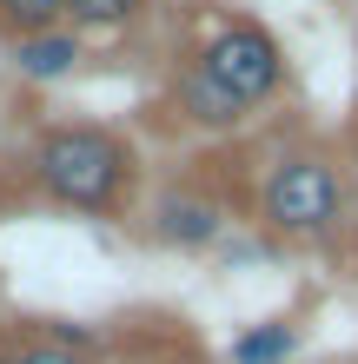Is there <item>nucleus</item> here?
Instances as JSON below:
<instances>
[{
	"mask_svg": "<svg viewBox=\"0 0 358 364\" xmlns=\"http://www.w3.org/2000/svg\"><path fill=\"white\" fill-rule=\"evenodd\" d=\"M33 179L87 219H120L133 199V153L107 126H47L33 139Z\"/></svg>",
	"mask_w": 358,
	"mask_h": 364,
	"instance_id": "1",
	"label": "nucleus"
},
{
	"mask_svg": "<svg viewBox=\"0 0 358 364\" xmlns=\"http://www.w3.org/2000/svg\"><path fill=\"white\" fill-rule=\"evenodd\" d=\"M345 219V179L339 166L319 153H292L272 166V179L259 192V225L279 239H332Z\"/></svg>",
	"mask_w": 358,
	"mask_h": 364,
	"instance_id": "2",
	"label": "nucleus"
},
{
	"mask_svg": "<svg viewBox=\"0 0 358 364\" xmlns=\"http://www.w3.org/2000/svg\"><path fill=\"white\" fill-rule=\"evenodd\" d=\"M193 60H199V67H206L226 93L246 106V113L285 93V47H279V33H272V27H259V20H246V14L219 20V27L206 33V47H199Z\"/></svg>",
	"mask_w": 358,
	"mask_h": 364,
	"instance_id": "3",
	"label": "nucleus"
},
{
	"mask_svg": "<svg viewBox=\"0 0 358 364\" xmlns=\"http://www.w3.org/2000/svg\"><path fill=\"white\" fill-rule=\"evenodd\" d=\"M173 113L186 126H199V133H233V126H246V106L226 93L199 60H186V67L173 73Z\"/></svg>",
	"mask_w": 358,
	"mask_h": 364,
	"instance_id": "4",
	"label": "nucleus"
},
{
	"mask_svg": "<svg viewBox=\"0 0 358 364\" xmlns=\"http://www.w3.org/2000/svg\"><path fill=\"white\" fill-rule=\"evenodd\" d=\"M153 239L173 252H206L219 239V205L199 199V192H166L153 205Z\"/></svg>",
	"mask_w": 358,
	"mask_h": 364,
	"instance_id": "5",
	"label": "nucleus"
},
{
	"mask_svg": "<svg viewBox=\"0 0 358 364\" xmlns=\"http://www.w3.org/2000/svg\"><path fill=\"white\" fill-rule=\"evenodd\" d=\"M80 60H87V40L73 27H53V33H33V40H14V67L27 80H67Z\"/></svg>",
	"mask_w": 358,
	"mask_h": 364,
	"instance_id": "6",
	"label": "nucleus"
},
{
	"mask_svg": "<svg viewBox=\"0 0 358 364\" xmlns=\"http://www.w3.org/2000/svg\"><path fill=\"white\" fill-rule=\"evenodd\" d=\"M67 27V0H0V33L7 40H33Z\"/></svg>",
	"mask_w": 358,
	"mask_h": 364,
	"instance_id": "7",
	"label": "nucleus"
},
{
	"mask_svg": "<svg viewBox=\"0 0 358 364\" xmlns=\"http://www.w3.org/2000/svg\"><path fill=\"white\" fill-rule=\"evenodd\" d=\"M146 14V0H67V27L73 33H120Z\"/></svg>",
	"mask_w": 358,
	"mask_h": 364,
	"instance_id": "8",
	"label": "nucleus"
},
{
	"mask_svg": "<svg viewBox=\"0 0 358 364\" xmlns=\"http://www.w3.org/2000/svg\"><path fill=\"white\" fill-rule=\"evenodd\" d=\"M292 351H299V338H292V325H279V318L233 338V364H285Z\"/></svg>",
	"mask_w": 358,
	"mask_h": 364,
	"instance_id": "9",
	"label": "nucleus"
},
{
	"mask_svg": "<svg viewBox=\"0 0 358 364\" xmlns=\"http://www.w3.org/2000/svg\"><path fill=\"white\" fill-rule=\"evenodd\" d=\"M14 358H20V364H93L87 351H67V345H53V338H27Z\"/></svg>",
	"mask_w": 358,
	"mask_h": 364,
	"instance_id": "10",
	"label": "nucleus"
},
{
	"mask_svg": "<svg viewBox=\"0 0 358 364\" xmlns=\"http://www.w3.org/2000/svg\"><path fill=\"white\" fill-rule=\"evenodd\" d=\"M0 364H20V358H14V351H7V345H0Z\"/></svg>",
	"mask_w": 358,
	"mask_h": 364,
	"instance_id": "11",
	"label": "nucleus"
}]
</instances>
